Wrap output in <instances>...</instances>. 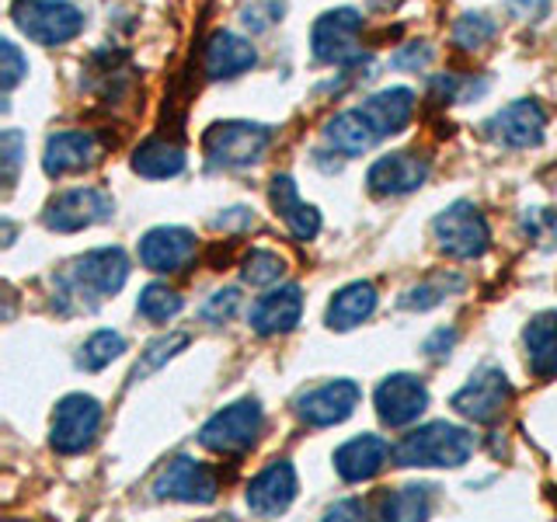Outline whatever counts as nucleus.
Returning a JSON list of instances; mask_svg holds the SVG:
<instances>
[{"label":"nucleus","instance_id":"79ce46f5","mask_svg":"<svg viewBox=\"0 0 557 522\" xmlns=\"http://www.w3.org/2000/svg\"><path fill=\"white\" fill-rule=\"evenodd\" d=\"M248 223H255V216L248 213V209H231L226 216L213 220L216 231H231V226H248Z\"/></svg>","mask_w":557,"mask_h":522},{"label":"nucleus","instance_id":"393cba45","mask_svg":"<svg viewBox=\"0 0 557 522\" xmlns=\"http://www.w3.org/2000/svg\"><path fill=\"white\" fill-rule=\"evenodd\" d=\"M376 310V289L373 283H352L342 293H335V300L327 307V327L331 331H352L362 321H370V313Z\"/></svg>","mask_w":557,"mask_h":522},{"label":"nucleus","instance_id":"bb28decb","mask_svg":"<svg viewBox=\"0 0 557 522\" xmlns=\"http://www.w3.org/2000/svg\"><path fill=\"white\" fill-rule=\"evenodd\" d=\"M133 171L144 178H174L185 171V150L178 144H168V139H147L133 153Z\"/></svg>","mask_w":557,"mask_h":522},{"label":"nucleus","instance_id":"aec40b11","mask_svg":"<svg viewBox=\"0 0 557 522\" xmlns=\"http://www.w3.org/2000/svg\"><path fill=\"white\" fill-rule=\"evenodd\" d=\"M269 199L275 206L278 220L286 223V231L296 240H313V237H318V231H321V213L310 202L300 199V191H296V182L289 178V174H275L272 188H269Z\"/></svg>","mask_w":557,"mask_h":522},{"label":"nucleus","instance_id":"6ab92c4d","mask_svg":"<svg viewBox=\"0 0 557 522\" xmlns=\"http://www.w3.org/2000/svg\"><path fill=\"white\" fill-rule=\"evenodd\" d=\"M387 460H391L387 439H380V435H356V439H348L335 452V470L342 481L359 484V481L376 477L380 470L387 467Z\"/></svg>","mask_w":557,"mask_h":522},{"label":"nucleus","instance_id":"cd10ccee","mask_svg":"<svg viewBox=\"0 0 557 522\" xmlns=\"http://www.w3.org/2000/svg\"><path fill=\"white\" fill-rule=\"evenodd\" d=\"M122 352H126V338H122L119 331H95V335L81 345L77 365L87 373H98L109 362H115Z\"/></svg>","mask_w":557,"mask_h":522},{"label":"nucleus","instance_id":"423d86ee","mask_svg":"<svg viewBox=\"0 0 557 522\" xmlns=\"http://www.w3.org/2000/svg\"><path fill=\"white\" fill-rule=\"evenodd\" d=\"M359 35H362V14L352 8H338V11H324L318 22H313L310 32V46H313V57L321 63L331 66H348V63H362V46H359Z\"/></svg>","mask_w":557,"mask_h":522},{"label":"nucleus","instance_id":"f8f14e48","mask_svg":"<svg viewBox=\"0 0 557 522\" xmlns=\"http://www.w3.org/2000/svg\"><path fill=\"white\" fill-rule=\"evenodd\" d=\"M216 492H220L216 474L191 457H174L153 481L157 498H174V501H191V505H209L216 498Z\"/></svg>","mask_w":557,"mask_h":522},{"label":"nucleus","instance_id":"f3484780","mask_svg":"<svg viewBox=\"0 0 557 522\" xmlns=\"http://www.w3.org/2000/svg\"><path fill=\"white\" fill-rule=\"evenodd\" d=\"M98 157H101V139L95 133L66 129V133L49 136L46 153H42V167L49 178H63V174L91 167Z\"/></svg>","mask_w":557,"mask_h":522},{"label":"nucleus","instance_id":"7ed1b4c3","mask_svg":"<svg viewBox=\"0 0 557 522\" xmlns=\"http://www.w3.org/2000/svg\"><path fill=\"white\" fill-rule=\"evenodd\" d=\"M11 17L39 46H63L84 32V14L70 0H14Z\"/></svg>","mask_w":557,"mask_h":522},{"label":"nucleus","instance_id":"4be33fe9","mask_svg":"<svg viewBox=\"0 0 557 522\" xmlns=\"http://www.w3.org/2000/svg\"><path fill=\"white\" fill-rule=\"evenodd\" d=\"M300 313H304L300 286H283V289L265 293L251 307V327L258 335H286V331L300 324Z\"/></svg>","mask_w":557,"mask_h":522},{"label":"nucleus","instance_id":"72a5a7b5","mask_svg":"<svg viewBox=\"0 0 557 522\" xmlns=\"http://www.w3.org/2000/svg\"><path fill=\"white\" fill-rule=\"evenodd\" d=\"M498 25L487 14H463L457 25H453V42L463 49H481L484 42L495 39Z\"/></svg>","mask_w":557,"mask_h":522},{"label":"nucleus","instance_id":"c85d7f7f","mask_svg":"<svg viewBox=\"0 0 557 522\" xmlns=\"http://www.w3.org/2000/svg\"><path fill=\"white\" fill-rule=\"evenodd\" d=\"M387 519H429L432 512V487L418 484V487H400L391 498H383V509Z\"/></svg>","mask_w":557,"mask_h":522},{"label":"nucleus","instance_id":"473e14b6","mask_svg":"<svg viewBox=\"0 0 557 522\" xmlns=\"http://www.w3.org/2000/svg\"><path fill=\"white\" fill-rule=\"evenodd\" d=\"M286 272V261L278 258L275 251H251L248 258H244V283H251V286H272L278 283Z\"/></svg>","mask_w":557,"mask_h":522},{"label":"nucleus","instance_id":"c03bdc74","mask_svg":"<svg viewBox=\"0 0 557 522\" xmlns=\"http://www.w3.org/2000/svg\"><path fill=\"white\" fill-rule=\"evenodd\" d=\"M397 4H405V0H370V8L376 11H394Z\"/></svg>","mask_w":557,"mask_h":522},{"label":"nucleus","instance_id":"9b49d317","mask_svg":"<svg viewBox=\"0 0 557 522\" xmlns=\"http://www.w3.org/2000/svg\"><path fill=\"white\" fill-rule=\"evenodd\" d=\"M359 383L352 380H331L313 387L307 394H300L296 400V418L310 428H331V425H342L345 418H352V411L359 408Z\"/></svg>","mask_w":557,"mask_h":522},{"label":"nucleus","instance_id":"0eeeda50","mask_svg":"<svg viewBox=\"0 0 557 522\" xmlns=\"http://www.w3.org/2000/svg\"><path fill=\"white\" fill-rule=\"evenodd\" d=\"M432 237L440 244V251L449 258H481L492 244V231H487L484 216L478 213V206L470 202H453L432 220Z\"/></svg>","mask_w":557,"mask_h":522},{"label":"nucleus","instance_id":"5701e85b","mask_svg":"<svg viewBox=\"0 0 557 522\" xmlns=\"http://www.w3.org/2000/svg\"><path fill=\"white\" fill-rule=\"evenodd\" d=\"M362 115L370 119L373 133L383 139V136H394L400 133L411 122L414 115V95L408 87H387V91H380L373 98L362 101Z\"/></svg>","mask_w":557,"mask_h":522},{"label":"nucleus","instance_id":"2eb2a0df","mask_svg":"<svg viewBox=\"0 0 557 522\" xmlns=\"http://www.w3.org/2000/svg\"><path fill=\"white\" fill-rule=\"evenodd\" d=\"M544 129H547V115L530 98L505 104V109L487 122V133H492L502 147H512V150L536 147L540 139H544Z\"/></svg>","mask_w":557,"mask_h":522},{"label":"nucleus","instance_id":"a19ab883","mask_svg":"<svg viewBox=\"0 0 557 522\" xmlns=\"http://www.w3.org/2000/svg\"><path fill=\"white\" fill-rule=\"evenodd\" d=\"M509 11L530 22V17H540L547 11V0H509Z\"/></svg>","mask_w":557,"mask_h":522},{"label":"nucleus","instance_id":"4468645a","mask_svg":"<svg viewBox=\"0 0 557 522\" xmlns=\"http://www.w3.org/2000/svg\"><path fill=\"white\" fill-rule=\"evenodd\" d=\"M429 178V161L414 150H397L380 157V161L366 174V185H370L376 196H408V191L422 188Z\"/></svg>","mask_w":557,"mask_h":522},{"label":"nucleus","instance_id":"ddd939ff","mask_svg":"<svg viewBox=\"0 0 557 522\" xmlns=\"http://www.w3.org/2000/svg\"><path fill=\"white\" fill-rule=\"evenodd\" d=\"M373 400H376V414H380L383 425L405 428L429 408V390H425V383L418 376L394 373V376H387L380 383Z\"/></svg>","mask_w":557,"mask_h":522},{"label":"nucleus","instance_id":"b1692460","mask_svg":"<svg viewBox=\"0 0 557 522\" xmlns=\"http://www.w3.org/2000/svg\"><path fill=\"white\" fill-rule=\"evenodd\" d=\"M527 359H530V370L547 380L557 376V313H536V318L527 324Z\"/></svg>","mask_w":557,"mask_h":522},{"label":"nucleus","instance_id":"1a4fd4ad","mask_svg":"<svg viewBox=\"0 0 557 522\" xmlns=\"http://www.w3.org/2000/svg\"><path fill=\"white\" fill-rule=\"evenodd\" d=\"M101 425V405L87 394H70L63 397L57 411H52V428H49V443L63 457H74V452H84L95 443Z\"/></svg>","mask_w":557,"mask_h":522},{"label":"nucleus","instance_id":"4c0bfd02","mask_svg":"<svg viewBox=\"0 0 557 522\" xmlns=\"http://www.w3.org/2000/svg\"><path fill=\"white\" fill-rule=\"evenodd\" d=\"M0 153H4V178H8V185H14V178H17V164H22V133L17 129H8L4 133V139H0Z\"/></svg>","mask_w":557,"mask_h":522},{"label":"nucleus","instance_id":"ea45409f","mask_svg":"<svg viewBox=\"0 0 557 522\" xmlns=\"http://www.w3.org/2000/svg\"><path fill=\"white\" fill-rule=\"evenodd\" d=\"M432 60V49L429 46H422V49H418V46H411L408 52H397V57H394V66H425Z\"/></svg>","mask_w":557,"mask_h":522},{"label":"nucleus","instance_id":"a878e982","mask_svg":"<svg viewBox=\"0 0 557 522\" xmlns=\"http://www.w3.org/2000/svg\"><path fill=\"white\" fill-rule=\"evenodd\" d=\"M324 139H327V147H335L338 153L359 157V153L370 150L380 136L373 133L370 119L362 115V109H352V112H342V115H335V119L327 122Z\"/></svg>","mask_w":557,"mask_h":522},{"label":"nucleus","instance_id":"c9c22d12","mask_svg":"<svg viewBox=\"0 0 557 522\" xmlns=\"http://www.w3.org/2000/svg\"><path fill=\"white\" fill-rule=\"evenodd\" d=\"M28 74V60L22 57V49H17L11 39L0 42V84H4V91L22 84V77Z\"/></svg>","mask_w":557,"mask_h":522},{"label":"nucleus","instance_id":"39448f33","mask_svg":"<svg viewBox=\"0 0 557 522\" xmlns=\"http://www.w3.org/2000/svg\"><path fill=\"white\" fill-rule=\"evenodd\" d=\"M272 144V129L258 122H216L209 126L202 147L213 167H248L258 164Z\"/></svg>","mask_w":557,"mask_h":522},{"label":"nucleus","instance_id":"7c9ffc66","mask_svg":"<svg viewBox=\"0 0 557 522\" xmlns=\"http://www.w3.org/2000/svg\"><path fill=\"white\" fill-rule=\"evenodd\" d=\"M136 310H139V318H144V321L164 324L182 310V296L174 289H168V286H161V283H153V286H147L144 293H139Z\"/></svg>","mask_w":557,"mask_h":522},{"label":"nucleus","instance_id":"2f4dec72","mask_svg":"<svg viewBox=\"0 0 557 522\" xmlns=\"http://www.w3.org/2000/svg\"><path fill=\"white\" fill-rule=\"evenodd\" d=\"M463 278L460 275H440L435 283H425V286H414L408 289L405 296H400V307L405 310H432L443 303V296H449V289H460Z\"/></svg>","mask_w":557,"mask_h":522},{"label":"nucleus","instance_id":"e433bc0d","mask_svg":"<svg viewBox=\"0 0 557 522\" xmlns=\"http://www.w3.org/2000/svg\"><path fill=\"white\" fill-rule=\"evenodd\" d=\"M237 303H240V293L237 289H220V293H213V300L202 307V318L209 324H223V321L234 318Z\"/></svg>","mask_w":557,"mask_h":522},{"label":"nucleus","instance_id":"37998d69","mask_svg":"<svg viewBox=\"0 0 557 522\" xmlns=\"http://www.w3.org/2000/svg\"><path fill=\"white\" fill-rule=\"evenodd\" d=\"M345 515H362V505L359 501H342V505H331L327 519H345Z\"/></svg>","mask_w":557,"mask_h":522},{"label":"nucleus","instance_id":"412c9836","mask_svg":"<svg viewBox=\"0 0 557 522\" xmlns=\"http://www.w3.org/2000/svg\"><path fill=\"white\" fill-rule=\"evenodd\" d=\"M258 63V52L248 39H240L234 32H213L202 52V66L213 80H231L244 70H251Z\"/></svg>","mask_w":557,"mask_h":522},{"label":"nucleus","instance_id":"dca6fc26","mask_svg":"<svg viewBox=\"0 0 557 522\" xmlns=\"http://www.w3.org/2000/svg\"><path fill=\"white\" fill-rule=\"evenodd\" d=\"M196 254V234L185 226H153L139 240V261L150 272H182Z\"/></svg>","mask_w":557,"mask_h":522},{"label":"nucleus","instance_id":"6e6552de","mask_svg":"<svg viewBox=\"0 0 557 522\" xmlns=\"http://www.w3.org/2000/svg\"><path fill=\"white\" fill-rule=\"evenodd\" d=\"M112 216H115V199L104 188H70L46 206L42 223L57 234H77Z\"/></svg>","mask_w":557,"mask_h":522},{"label":"nucleus","instance_id":"a211bd4d","mask_svg":"<svg viewBox=\"0 0 557 522\" xmlns=\"http://www.w3.org/2000/svg\"><path fill=\"white\" fill-rule=\"evenodd\" d=\"M296 498V470L289 460H272L261 474L248 484V509L255 515H278L286 512Z\"/></svg>","mask_w":557,"mask_h":522},{"label":"nucleus","instance_id":"20e7f679","mask_svg":"<svg viewBox=\"0 0 557 522\" xmlns=\"http://www.w3.org/2000/svg\"><path fill=\"white\" fill-rule=\"evenodd\" d=\"M261 432V405L255 397H240L231 408L216 411L199 432V443L209 452H220V457H237V452H248L258 443Z\"/></svg>","mask_w":557,"mask_h":522},{"label":"nucleus","instance_id":"f03ea898","mask_svg":"<svg viewBox=\"0 0 557 522\" xmlns=\"http://www.w3.org/2000/svg\"><path fill=\"white\" fill-rule=\"evenodd\" d=\"M474 452V435L460 425L432 422L425 428H414L397 443L394 460L400 467H460Z\"/></svg>","mask_w":557,"mask_h":522},{"label":"nucleus","instance_id":"58836bf2","mask_svg":"<svg viewBox=\"0 0 557 522\" xmlns=\"http://www.w3.org/2000/svg\"><path fill=\"white\" fill-rule=\"evenodd\" d=\"M453 341H457V331H446V327H440V331H435V335L425 341V352H429L432 359H443V356H449Z\"/></svg>","mask_w":557,"mask_h":522},{"label":"nucleus","instance_id":"f257e3e1","mask_svg":"<svg viewBox=\"0 0 557 522\" xmlns=\"http://www.w3.org/2000/svg\"><path fill=\"white\" fill-rule=\"evenodd\" d=\"M129 278V261L122 248H98L87 251L57 272L52 286H57L60 310H95L109 296H115Z\"/></svg>","mask_w":557,"mask_h":522},{"label":"nucleus","instance_id":"f704fd0d","mask_svg":"<svg viewBox=\"0 0 557 522\" xmlns=\"http://www.w3.org/2000/svg\"><path fill=\"white\" fill-rule=\"evenodd\" d=\"M283 11H286L283 0H251V4L240 11V22L251 32H269L278 17H283Z\"/></svg>","mask_w":557,"mask_h":522},{"label":"nucleus","instance_id":"c756f323","mask_svg":"<svg viewBox=\"0 0 557 522\" xmlns=\"http://www.w3.org/2000/svg\"><path fill=\"white\" fill-rule=\"evenodd\" d=\"M185 345H188V335H185V331H171V335L150 341V345H147V352H144V359L136 362V370H133V376H129V380H133V383L147 380L150 373L161 370V365H164L168 359L178 356Z\"/></svg>","mask_w":557,"mask_h":522},{"label":"nucleus","instance_id":"9d476101","mask_svg":"<svg viewBox=\"0 0 557 522\" xmlns=\"http://www.w3.org/2000/svg\"><path fill=\"white\" fill-rule=\"evenodd\" d=\"M509 400H512L509 376H505L498 365H484V370H478L467 380V387L453 394V408H457L463 418H470V422L487 425L509 408Z\"/></svg>","mask_w":557,"mask_h":522}]
</instances>
